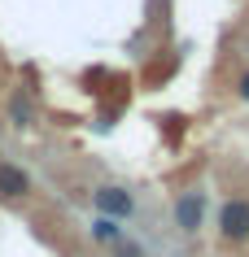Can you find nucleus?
I'll use <instances>...</instances> for the list:
<instances>
[{"label": "nucleus", "instance_id": "1", "mask_svg": "<svg viewBox=\"0 0 249 257\" xmlns=\"http://www.w3.org/2000/svg\"><path fill=\"white\" fill-rule=\"evenodd\" d=\"M219 235L227 244H245L249 240V201L245 196H232L219 209Z\"/></svg>", "mask_w": 249, "mask_h": 257}, {"label": "nucleus", "instance_id": "2", "mask_svg": "<svg viewBox=\"0 0 249 257\" xmlns=\"http://www.w3.org/2000/svg\"><path fill=\"white\" fill-rule=\"evenodd\" d=\"M206 222V192H180L175 196V227L184 235H197Z\"/></svg>", "mask_w": 249, "mask_h": 257}, {"label": "nucleus", "instance_id": "3", "mask_svg": "<svg viewBox=\"0 0 249 257\" xmlns=\"http://www.w3.org/2000/svg\"><path fill=\"white\" fill-rule=\"evenodd\" d=\"M97 209L105 218H131L136 214V201H131L123 188H97Z\"/></svg>", "mask_w": 249, "mask_h": 257}, {"label": "nucleus", "instance_id": "4", "mask_svg": "<svg viewBox=\"0 0 249 257\" xmlns=\"http://www.w3.org/2000/svg\"><path fill=\"white\" fill-rule=\"evenodd\" d=\"M0 196H5V201H22V196H31L27 170H18L14 162H0Z\"/></svg>", "mask_w": 249, "mask_h": 257}, {"label": "nucleus", "instance_id": "5", "mask_svg": "<svg viewBox=\"0 0 249 257\" xmlns=\"http://www.w3.org/2000/svg\"><path fill=\"white\" fill-rule=\"evenodd\" d=\"M92 235H97V240H114V235H118V227H114V218H105V214H101L97 222H92Z\"/></svg>", "mask_w": 249, "mask_h": 257}, {"label": "nucleus", "instance_id": "6", "mask_svg": "<svg viewBox=\"0 0 249 257\" xmlns=\"http://www.w3.org/2000/svg\"><path fill=\"white\" fill-rule=\"evenodd\" d=\"M14 126H31V105L22 96H14Z\"/></svg>", "mask_w": 249, "mask_h": 257}, {"label": "nucleus", "instance_id": "7", "mask_svg": "<svg viewBox=\"0 0 249 257\" xmlns=\"http://www.w3.org/2000/svg\"><path fill=\"white\" fill-rule=\"evenodd\" d=\"M240 96L249 100V74H240Z\"/></svg>", "mask_w": 249, "mask_h": 257}]
</instances>
